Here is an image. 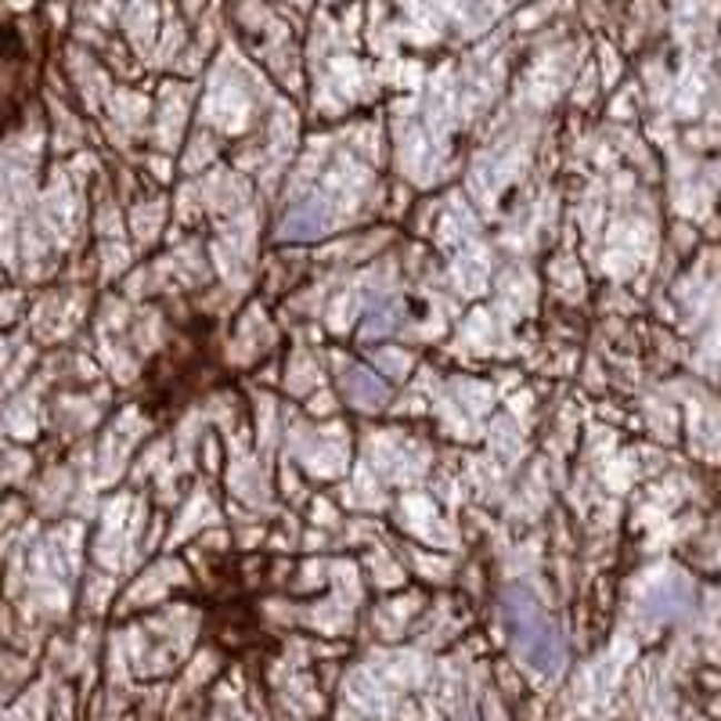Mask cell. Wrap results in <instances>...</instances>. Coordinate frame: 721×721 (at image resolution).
<instances>
[{
    "mask_svg": "<svg viewBox=\"0 0 721 721\" xmlns=\"http://www.w3.org/2000/svg\"><path fill=\"white\" fill-rule=\"evenodd\" d=\"M505 621H509L512 639H517V645L523 650V657L531 660L534 668H555V660H559V639H555V631L544 624V617L538 613L534 602H527V599H509Z\"/></svg>",
    "mask_w": 721,
    "mask_h": 721,
    "instance_id": "1",
    "label": "cell"
}]
</instances>
